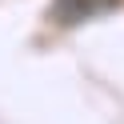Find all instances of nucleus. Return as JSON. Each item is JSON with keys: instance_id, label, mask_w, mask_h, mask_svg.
Listing matches in <instances>:
<instances>
[{"instance_id": "f257e3e1", "label": "nucleus", "mask_w": 124, "mask_h": 124, "mask_svg": "<svg viewBox=\"0 0 124 124\" xmlns=\"http://www.w3.org/2000/svg\"><path fill=\"white\" fill-rule=\"evenodd\" d=\"M116 8H120V0H52L48 20L60 28H72V24H84V20H100Z\"/></svg>"}]
</instances>
